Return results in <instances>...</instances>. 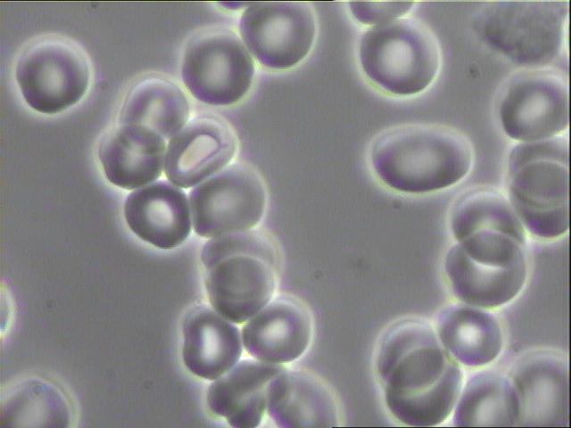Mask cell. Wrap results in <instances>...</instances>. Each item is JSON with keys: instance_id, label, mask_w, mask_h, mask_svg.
Instances as JSON below:
<instances>
[{"instance_id": "4316f807", "label": "cell", "mask_w": 571, "mask_h": 428, "mask_svg": "<svg viewBox=\"0 0 571 428\" xmlns=\"http://www.w3.org/2000/svg\"><path fill=\"white\" fill-rule=\"evenodd\" d=\"M352 17L360 24L377 26L407 16L413 2H349Z\"/></svg>"}, {"instance_id": "7a4b0ae2", "label": "cell", "mask_w": 571, "mask_h": 428, "mask_svg": "<svg viewBox=\"0 0 571 428\" xmlns=\"http://www.w3.org/2000/svg\"><path fill=\"white\" fill-rule=\"evenodd\" d=\"M474 147L461 131L433 123H407L379 133L368 150L376 177L387 188L425 194L463 180L474 164Z\"/></svg>"}, {"instance_id": "ac0fdd59", "label": "cell", "mask_w": 571, "mask_h": 428, "mask_svg": "<svg viewBox=\"0 0 571 428\" xmlns=\"http://www.w3.org/2000/svg\"><path fill=\"white\" fill-rule=\"evenodd\" d=\"M286 367L256 358L238 361L210 384L206 402L210 412L235 428H254L267 411L270 382Z\"/></svg>"}, {"instance_id": "cb8c5ba5", "label": "cell", "mask_w": 571, "mask_h": 428, "mask_svg": "<svg viewBox=\"0 0 571 428\" xmlns=\"http://www.w3.org/2000/svg\"><path fill=\"white\" fill-rule=\"evenodd\" d=\"M70 405L54 384L39 378H29L14 385L2 399V427L70 426Z\"/></svg>"}, {"instance_id": "5bb4252c", "label": "cell", "mask_w": 571, "mask_h": 428, "mask_svg": "<svg viewBox=\"0 0 571 428\" xmlns=\"http://www.w3.org/2000/svg\"><path fill=\"white\" fill-rule=\"evenodd\" d=\"M243 346L252 358L272 364L298 359L312 337V318L307 307L288 294L274 297L244 325Z\"/></svg>"}, {"instance_id": "30bf717a", "label": "cell", "mask_w": 571, "mask_h": 428, "mask_svg": "<svg viewBox=\"0 0 571 428\" xmlns=\"http://www.w3.org/2000/svg\"><path fill=\"white\" fill-rule=\"evenodd\" d=\"M189 202L194 232L212 238L253 229L265 215L268 193L252 167L234 162L194 186Z\"/></svg>"}, {"instance_id": "ba28073f", "label": "cell", "mask_w": 571, "mask_h": 428, "mask_svg": "<svg viewBox=\"0 0 571 428\" xmlns=\"http://www.w3.org/2000/svg\"><path fill=\"white\" fill-rule=\"evenodd\" d=\"M505 135L517 143L565 134L569 124V87L556 68L522 69L507 82L498 106Z\"/></svg>"}, {"instance_id": "ffe728a7", "label": "cell", "mask_w": 571, "mask_h": 428, "mask_svg": "<svg viewBox=\"0 0 571 428\" xmlns=\"http://www.w3.org/2000/svg\"><path fill=\"white\" fill-rule=\"evenodd\" d=\"M267 412L282 428L337 426L336 400L319 378L302 370L285 369L269 383Z\"/></svg>"}, {"instance_id": "e0dca14e", "label": "cell", "mask_w": 571, "mask_h": 428, "mask_svg": "<svg viewBox=\"0 0 571 428\" xmlns=\"http://www.w3.org/2000/svg\"><path fill=\"white\" fill-rule=\"evenodd\" d=\"M165 152L164 138L156 132L141 125L119 124L102 138L97 155L111 184L134 190L161 177Z\"/></svg>"}, {"instance_id": "7402d4cb", "label": "cell", "mask_w": 571, "mask_h": 428, "mask_svg": "<svg viewBox=\"0 0 571 428\" xmlns=\"http://www.w3.org/2000/svg\"><path fill=\"white\" fill-rule=\"evenodd\" d=\"M451 414L455 426H519L521 406L509 375L484 369L467 380Z\"/></svg>"}, {"instance_id": "4fadbf2b", "label": "cell", "mask_w": 571, "mask_h": 428, "mask_svg": "<svg viewBox=\"0 0 571 428\" xmlns=\"http://www.w3.org/2000/svg\"><path fill=\"white\" fill-rule=\"evenodd\" d=\"M237 150V136L224 119L200 115L170 139L164 172L173 185L194 187L228 166Z\"/></svg>"}, {"instance_id": "603a6c76", "label": "cell", "mask_w": 571, "mask_h": 428, "mask_svg": "<svg viewBox=\"0 0 571 428\" xmlns=\"http://www.w3.org/2000/svg\"><path fill=\"white\" fill-rule=\"evenodd\" d=\"M189 115L188 97L177 83L160 75H148L127 93L119 124L141 125L170 139L188 122Z\"/></svg>"}, {"instance_id": "7c38bea8", "label": "cell", "mask_w": 571, "mask_h": 428, "mask_svg": "<svg viewBox=\"0 0 571 428\" xmlns=\"http://www.w3.org/2000/svg\"><path fill=\"white\" fill-rule=\"evenodd\" d=\"M277 250L228 256L205 268V289L213 309L235 324L249 320L277 290Z\"/></svg>"}, {"instance_id": "52a82bcc", "label": "cell", "mask_w": 571, "mask_h": 428, "mask_svg": "<svg viewBox=\"0 0 571 428\" xmlns=\"http://www.w3.org/2000/svg\"><path fill=\"white\" fill-rule=\"evenodd\" d=\"M14 76L26 103L37 112L54 115L85 96L92 69L78 45L62 37L46 36L22 51Z\"/></svg>"}, {"instance_id": "8fae6325", "label": "cell", "mask_w": 571, "mask_h": 428, "mask_svg": "<svg viewBox=\"0 0 571 428\" xmlns=\"http://www.w3.org/2000/svg\"><path fill=\"white\" fill-rule=\"evenodd\" d=\"M239 31L261 66L287 70L299 64L312 49L316 15L307 2H252L240 17Z\"/></svg>"}, {"instance_id": "484cf974", "label": "cell", "mask_w": 571, "mask_h": 428, "mask_svg": "<svg viewBox=\"0 0 571 428\" xmlns=\"http://www.w3.org/2000/svg\"><path fill=\"white\" fill-rule=\"evenodd\" d=\"M271 250L276 247L269 236L253 228L210 238L202 249L201 261L207 268L230 255Z\"/></svg>"}, {"instance_id": "6da1fadb", "label": "cell", "mask_w": 571, "mask_h": 428, "mask_svg": "<svg viewBox=\"0 0 571 428\" xmlns=\"http://www.w3.org/2000/svg\"><path fill=\"white\" fill-rule=\"evenodd\" d=\"M375 372L392 416L410 426H434L452 413L464 383L461 365L434 327L418 317L392 324L382 335Z\"/></svg>"}, {"instance_id": "2e32d148", "label": "cell", "mask_w": 571, "mask_h": 428, "mask_svg": "<svg viewBox=\"0 0 571 428\" xmlns=\"http://www.w3.org/2000/svg\"><path fill=\"white\" fill-rule=\"evenodd\" d=\"M123 212L129 229L142 241L159 249L178 247L191 232L186 194L166 180L130 193L124 202Z\"/></svg>"}, {"instance_id": "9c48e42d", "label": "cell", "mask_w": 571, "mask_h": 428, "mask_svg": "<svg viewBox=\"0 0 571 428\" xmlns=\"http://www.w3.org/2000/svg\"><path fill=\"white\" fill-rule=\"evenodd\" d=\"M254 73L252 55L227 28L199 32L187 43L182 57L185 86L196 100L212 106L239 102L250 90Z\"/></svg>"}, {"instance_id": "3957f363", "label": "cell", "mask_w": 571, "mask_h": 428, "mask_svg": "<svg viewBox=\"0 0 571 428\" xmlns=\"http://www.w3.org/2000/svg\"><path fill=\"white\" fill-rule=\"evenodd\" d=\"M569 144L561 134L516 143L507 160V196L527 234L556 240L569 228Z\"/></svg>"}, {"instance_id": "9a60e30c", "label": "cell", "mask_w": 571, "mask_h": 428, "mask_svg": "<svg viewBox=\"0 0 571 428\" xmlns=\"http://www.w3.org/2000/svg\"><path fill=\"white\" fill-rule=\"evenodd\" d=\"M509 377L521 406L519 426H563L568 421V368L557 352L537 350L518 359Z\"/></svg>"}, {"instance_id": "d6986e66", "label": "cell", "mask_w": 571, "mask_h": 428, "mask_svg": "<svg viewBox=\"0 0 571 428\" xmlns=\"http://www.w3.org/2000/svg\"><path fill=\"white\" fill-rule=\"evenodd\" d=\"M182 360L194 375L213 381L239 360L242 335L235 323L206 305L192 308L182 323Z\"/></svg>"}, {"instance_id": "d4e9b609", "label": "cell", "mask_w": 571, "mask_h": 428, "mask_svg": "<svg viewBox=\"0 0 571 428\" xmlns=\"http://www.w3.org/2000/svg\"><path fill=\"white\" fill-rule=\"evenodd\" d=\"M449 226L455 241L480 228H493L527 240L528 234L506 193L497 187L479 185L463 192L452 203Z\"/></svg>"}, {"instance_id": "5b68a950", "label": "cell", "mask_w": 571, "mask_h": 428, "mask_svg": "<svg viewBox=\"0 0 571 428\" xmlns=\"http://www.w3.org/2000/svg\"><path fill=\"white\" fill-rule=\"evenodd\" d=\"M567 1H493L474 12L472 28L492 50L523 69L549 67L559 57Z\"/></svg>"}, {"instance_id": "44dd1931", "label": "cell", "mask_w": 571, "mask_h": 428, "mask_svg": "<svg viewBox=\"0 0 571 428\" xmlns=\"http://www.w3.org/2000/svg\"><path fill=\"white\" fill-rule=\"evenodd\" d=\"M434 329L448 352L461 366L480 368L493 362L504 345L499 318L489 309L461 302L439 313Z\"/></svg>"}, {"instance_id": "8992f818", "label": "cell", "mask_w": 571, "mask_h": 428, "mask_svg": "<svg viewBox=\"0 0 571 428\" xmlns=\"http://www.w3.org/2000/svg\"><path fill=\"white\" fill-rule=\"evenodd\" d=\"M359 61L375 86L389 95L410 96L434 81L442 53L436 36L425 22L404 16L368 29L360 39Z\"/></svg>"}, {"instance_id": "277c9868", "label": "cell", "mask_w": 571, "mask_h": 428, "mask_svg": "<svg viewBox=\"0 0 571 428\" xmlns=\"http://www.w3.org/2000/svg\"><path fill=\"white\" fill-rule=\"evenodd\" d=\"M443 272L459 302L486 309L502 307L527 282V240L493 228L476 229L448 249Z\"/></svg>"}]
</instances>
